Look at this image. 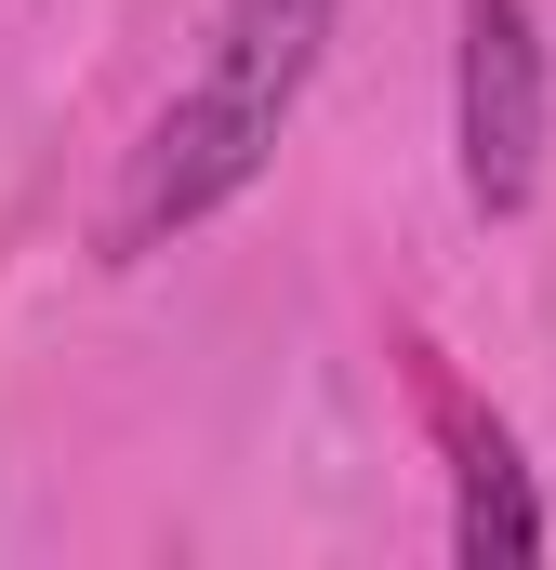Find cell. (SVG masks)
I'll list each match as a JSON object with an SVG mask.
<instances>
[{"label": "cell", "mask_w": 556, "mask_h": 570, "mask_svg": "<svg viewBox=\"0 0 556 570\" xmlns=\"http://www.w3.org/2000/svg\"><path fill=\"white\" fill-rule=\"evenodd\" d=\"M544 186V27L530 0H464V199L504 226Z\"/></svg>", "instance_id": "obj_2"}, {"label": "cell", "mask_w": 556, "mask_h": 570, "mask_svg": "<svg viewBox=\"0 0 556 570\" xmlns=\"http://www.w3.org/2000/svg\"><path fill=\"white\" fill-rule=\"evenodd\" d=\"M331 13H345V0H226V53H212V80H239L252 107L291 120V94H305V67H318Z\"/></svg>", "instance_id": "obj_3"}, {"label": "cell", "mask_w": 556, "mask_h": 570, "mask_svg": "<svg viewBox=\"0 0 556 570\" xmlns=\"http://www.w3.org/2000/svg\"><path fill=\"white\" fill-rule=\"evenodd\" d=\"M266 146H278V107H252L239 80H199V94L133 146V173H120V199H107V266L159 253V239L199 226L212 199H239V186L266 173Z\"/></svg>", "instance_id": "obj_1"}, {"label": "cell", "mask_w": 556, "mask_h": 570, "mask_svg": "<svg viewBox=\"0 0 556 570\" xmlns=\"http://www.w3.org/2000/svg\"><path fill=\"white\" fill-rule=\"evenodd\" d=\"M450 544H464L477 570L544 558V504H530V464H517L504 425H464V518H450Z\"/></svg>", "instance_id": "obj_4"}]
</instances>
